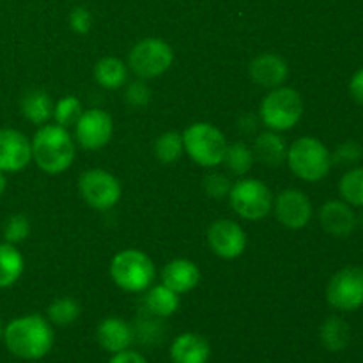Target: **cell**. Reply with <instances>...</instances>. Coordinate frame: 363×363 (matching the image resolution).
Segmentation results:
<instances>
[{
    "instance_id": "e0dca14e",
    "label": "cell",
    "mask_w": 363,
    "mask_h": 363,
    "mask_svg": "<svg viewBox=\"0 0 363 363\" xmlns=\"http://www.w3.org/2000/svg\"><path fill=\"white\" fill-rule=\"evenodd\" d=\"M96 340L108 354L121 353L133 346L135 328L123 318H105L96 328Z\"/></svg>"
},
{
    "instance_id": "e575fe53",
    "label": "cell",
    "mask_w": 363,
    "mask_h": 363,
    "mask_svg": "<svg viewBox=\"0 0 363 363\" xmlns=\"http://www.w3.org/2000/svg\"><path fill=\"white\" fill-rule=\"evenodd\" d=\"M204 186L206 195H209L211 199H216V201H222V199L229 197V191L233 188V183H230L229 177L225 174L220 172H211L204 177Z\"/></svg>"
},
{
    "instance_id": "4fadbf2b",
    "label": "cell",
    "mask_w": 363,
    "mask_h": 363,
    "mask_svg": "<svg viewBox=\"0 0 363 363\" xmlns=\"http://www.w3.org/2000/svg\"><path fill=\"white\" fill-rule=\"evenodd\" d=\"M208 245L216 257L234 261L247 250V233L234 220H216L208 229Z\"/></svg>"
},
{
    "instance_id": "836d02e7",
    "label": "cell",
    "mask_w": 363,
    "mask_h": 363,
    "mask_svg": "<svg viewBox=\"0 0 363 363\" xmlns=\"http://www.w3.org/2000/svg\"><path fill=\"white\" fill-rule=\"evenodd\" d=\"M151 89H149L147 82L142 80V78H137L135 82H130L126 84V94H124V99H126L128 105L131 108H144L151 103Z\"/></svg>"
},
{
    "instance_id": "ab89813d",
    "label": "cell",
    "mask_w": 363,
    "mask_h": 363,
    "mask_svg": "<svg viewBox=\"0 0 363 363\" xmlns=\"http://www.w3.org/2000/svg\"><path fill=\"white\" fill-rule=\"evenodd\" d=\"M2 337H4V323L2 319H0V340H2Z\"/></svg>"
},
{
    "instance_id": "83f0119b",
    "label": "cell",
    "mask_w": 363,
    "mask_h": 363,
    "mask_svg": "<svg viewBox=\"0 0 363 363\" xmlns=\"http://www.w3.org/2000/svg\"><path fill=\"white\" fill-rule=\"evenodd\" d=\"M339 194L351 208H363V167H351L340 177Z\"/></svg>"
},
{
    "instance_id": "ffe728a7",
    "label": "cell",
    "mask_w": 363,
    "mask_h": 363,
    "mask_svg": "<svg viewBox=\"0 0 363 363\" xmlns=\"http://www.w3.org/2000/svg\"><path fill=\"white\" fill-rule=\"evenodd\" d=\"M287 142L284 137L277 131L266 130L264 133H259L257 138L254 140V151L255 160L262 165L269 167V169H277L287 160Z\"/></svg>"
},
{
    "instance_id": "2e32d148",
    "label": "cell",
    "mask_w": 363,
    "mask_h": 363,
    "mask_svg": "<svg viewBox=\"0 0 363 363\" xmlns=\"http://www.w3.org/2000/svg\"><path fill=\"white\" fill-rule=\"evenodd\" d=\"M248 74L259 87L277 89L289 78V64L277 53H261L248 66Z\"/></svg>"
},
{
    "instance_id": "4316f807",
    "label": "cell",
    "mask_w": 363,
    "mask_h": 363,
    "mask_svg": "<svg viewBox=\"0 0 363 363\" xmlns=\"http://www.w3.org/2000/svg\"><path fill=\"white\" fill-rule=\"evenodd\" d=\"M82 315V307L74 298L64 296L57 298L48 305L46 311V319L52 323L53 326H71L78 321Z\"/></svg>"
},
{
    "instance_id": "9a60e30c",
    "label": "cell",
    "mask_w": 363,
    "mask_h": 363,
    "mask_svg": "<svg viewBox=\"0 0 363 363\" xmlns=\"http://www.w3.org/2000/svg\"><path fill=\"white\" fill-rule=\"evenodd\" d=\"M319 223L323 230L333 238H346L357 229L358 216L347 202L328 201L319 208Z\"/></svg>"
},
{
    "instance_id": "ba28073f",
    "label": "cell",
    "mask_w": 363,
    "mask_h": 363,
    "mask_svg": "<svg viewBox=\"0 0 363 363\" xmlns=\"http://www.w3.org/2000/svg\"><path fill=\"white\" fill-rule=\"evenodd\" d=\"M230 208L240 218L248 222L264 220L273 209V194L261 179L240 177L229 191Z\"/></svg>"
},
{
    "instance_id": "1f68e13d",
    "label": "cell",
    "mask_w": 363,
    "mask_h": 363,
    "mask_svg": "<svg viewBox=\"0 0 363 363\" xmlns=\"http://www.w3.org/2000/svg\"><path fill=\"white\" fill-rule=\"evenodd\" d=\"M30 236V220L25 215H13L4 223V241L11 245L23 243Z\"/></svg>"
},
{
    "instance_id": "44dd1931",
    "label": "cell",
    "mask_w": 363,
    "mask_h": 363,
    "mask_svg": "<svg viewBox=\"0 0 363 363\" xmlns=\"http://www.w3.org/2000/svg\"><path fill=\"white\" fill-rule=\"evenodd\" d=\"M53 103L52 96L43 89H30L21 96L20 110L21 116L35 126H45L53 119Z\"/></svg>"
},
{
    "instance_id": "d590c367",
    "label": "cell",
    "mask_w": 363,
    "mask_h": 363,
    "mask_svg": "<svg viewBox=\"0 0 363 363\" xmlns=\"http://www.w3.org/2000/svg\"><path fill=\"white\" fill-rule=\"evenodd\" d=\"M67 21H69V27L74 34L85 35L92 28V13L85 6H77L71 9Z\"/></svg>"
},
{
    "instance_id": "5b68a950",
    "label": "cell",
    "mask_w": 363,
    "mask_h": 363,
    "mask_svg": "<svg viewBox=\"0 0 363 363\" xmlns=\"http://www.w3.org/2000/svg\"><path fill=\"white\" fill-rule=\"evenodd\" d=\"M110 277L119 289L126 293H145L152 286L156 268L152 259L137 248H126L113 255L110 262Z\"/></svg>"
},
{
    "instance_id": "d6a6232c",
    "label": "cell",
    "mask_w": 363,
    "mask_h": 363,
    "mask_svg": "<svg viewBox=\"0 0 363 363\" xmlns=\"http://www.w3.org/2000/svg\"><path fill=\"white\" fill-rule=\"evenodd\" d=\"M363 160V147L358 142L347 140L337 145L335 151L332 152V162L333 165H342V167H357Z\"/></svg>"
},
{
    "instance_id": "4dcf8cb0",
    "label": "cell",
    "mask_w": 363,
    "mask_h": 363,
    "mask_svg": "<svg viewBox=\"0 0 363 363\" xmlns=\"http://www.w3.org/2000/svg\"><path fill=\"white\" fill-rule=\"evenodd\" d=\"M135 328V340H140L144 346H156L163 339V326L160 325V318H155L147 312L145 318L137 321Z\"/></svg>"
},
{
    "instance_id": "3957f363",
    "label": "cell",
    "mask_w": 363,
    "mask_h": 363,
    "mask_svg": "<svg viewBox=\"0 0 363 363\" xmlns=\"http://www.w3.org/2000/svg\"><path fill=\"white\" fill-rule=\"evenodd\" d=\"M287 167L307 183H319L332 170V151L315 137H300L287 147Z\"/></svg>"
},
{
    "instance_id": "484cf974",
    "label": "cell",
    "mask_w": 363,
    "mask_h": 363,
    "mask_svg": "<svg viewBox=\"0 0 363 363\" xmlns=\"http://www.w3.org/2000/svg\"><path fill=\"white\" fill-rule=\"evenodd\" d=\"M223 163H225L230 174H234L238 177H245L250 172L255 163L254 151L245 142H234V144L227 145Z\"/></svg>"
},
{
    "instance_id": "f35d334b",
    "label": "cell",
    "mask_w": 363,
    "mask_h": 363,
    "mask_svg": "<svg viewBox=\"0 0 363 363\" xmlns=\"http://www.w3.org/2000/svg\"><path fill=\"white\" fill-rule=\"evenodd\" d=\"M6 190H7V174L0 170V197L6 194Z\"/></svg>"
},
{
    "instance_id": "52a82bcc",
    "label": "cell",
    "mask_w": 363,
    "mask_h": 363,
    "mask_svg": "<svg viewBox=\"0 0 363 363\" xmlns=\"http://www.w3.org/2000/svg\"><path fill=\"white\" fill-rule=\"evenodd\" d=\"M174 50L165 39L144 38L128 53V69L142 80H152L172 67Z\"/></svg>"
},
{
    "instance_id": "8fae6325",
    "label": "cell",
    "mask_w": 363,
    "mask_h": 363,
    "mask_svg": "<svg viewBox=\"0 0 363 363\" xmlns=\"http://www.w3.org/2000/svg\"><path fill=\"white\" fill-rule=\"evenodd\" d=\"M113 119L101 108L84 110L74 124V142L85 151H99L112 140Z\"/></svg>"
},
{
    "instance_id": "ac0fdd59",
    "label": "cell",
    "mask_w": 363,
    "mask_h": 363,
    "mask_svg": "<svg viewBox=\"0 0 363 363\" xmlns=\"http://www.w3.org/2000/svg\"><path fill=\"white\" fill-rule=\"evenodd\" d=\"M169 354L172 363H209L211 344L201 333L184 332L172 340Z\"/></svg>"
},
{
    "instance_id": "74e56055",
    "label": "cell",
    "mask_w": 363,
    "mask_h": 363,
    "mask_svg": "<svg viewBox=\"0 0 363 363\" xmlns=\"http://www.w3.org/2000/svg\"><path fill=\"white\" fill-rule=\"evenodd\" d=\"M350 94L358 105L363 106V67L357 71L350 80Z\"/></svg>"
},
{
    "instance_id": "d4e9b609",
    "label": "cell",
    "mask_w": 363,
    "mask_h": 363,
    "mask_svg": "<svg viewBox=\"0 0 363 363\" xmlns=\"http://www.w3.org/2000/svg\"><path fill=\"white\" fill-rule=\"evenodd\" d=\"M25 272V259L16 245L0 243V289H9Z\"/></svg>"
},
{
    "instance_id": "5bb4252c",
    "label": "cell",
    "mask_w": 363,
    "mask_h": 363,
    "mask_svg": "<svg viewBox=\"0 0 363 363\" xmlns=\"http://www.w3.org/2000/svg\"><path fill=\"white\" fill-rule=\"evenodd\" d=\"M32 162L30 138L14 128L0 130V170L6 174H18Z\"/></svg>"
},
{
    "instance_id": "603a6c76",
    "label": "cell",
    "mask_w": 363,
    "mask_h": 363,
    "mask_svg": "<svg viewBox=\"0 0 363 363\" xmlns=\"http://www.w3.org/2000/svg\"><path fill=\"white\" fill-rule=\"evenodd\" d=\"M128 64L121 60L119 57H103L94 66V80L99 87L117 91L128 84Z\"/></svg>"
},
{
    "instance_id": "8d00e7d4",
    "label": "cell",
    "mask_w": 363,
    "mask_h": 363,
    "mask_svg": "<svg viewBox=\"0 0 363 363\" xmlns=\"http://www.w3.org/2000/svg\"><path fill=\"white\" fill-rule=\"evenodd\" d=\"M106 363H149V362L144 354L138 353V351L131 350L130 347V350L112 354V357H110V360Z\"/></svg>"
},
{
    "instance_id": "6da1fadb",
    "label": "cell",
    "mask_w": 363,
    "mask_h": 363,
    "mask_svg": "<svg viewBox=\"0 0 363 363\" xmlns=\"http://www.w3.org/2000/svg\"><path fill=\"white\" fill-rule=\"evenodd\" d=\"M4 346L13 357L25 362L43 360L55 346V330L46 318L27 314L4 326Z\"/></svg>"
},
{
    "instance_id": "9c48e42d",
    "label": "cell",
    "mask_w": 363,
    "mask_h": 363,
    "mask_svg": "<svg viewBox=\"0 0 363 363\" xmlns=\"http://www.w3.org/2000/svg\"><path fill=\"white\" fill-rule=\"evenodd\" d=\"M78 194L89 208L108 211L119 204L123 197L121 181L103 169H89L78 179Z\"/></svg>"
},
{
    "instance_id": "7402d4cb",
    "label": "cell",
    "mask_w": 363,
    "mask_h": 363,
    "mask_svg": "<svg viewBox=\"0 0 363 363\" xmlns=\"http://www.w3.org/2000/svg\"><path fill=\"white\" fill-rule=\"evenodd\" d=\"M351 328L346 319L339 315H330L319 326V342L330 353H340L350 346Z\"/></svg>"
},
{
    "instance_id": "277c9868",
    "label": "cell",
    "mask_w": 363,
    "mask_h": 363,
    "mask_svg": "<svg viewBox=\"0 0 363 363\" xmlns=\"http://www.w3.org/2000/svg\"><path fill=\"white\" fill-rule=\"evenodd\" d=\"M303 117V98L293 87L280 85L269 89L259 105V121L266 130L284 133L296 126Z\"/></svg>"
},
{
    "instance_id": "f546056e",
    "label": "cell",
    "mask_w": 363,
    "mask_h": 363,
    "mask_svg": "<svg viewBox=\"0 0 363 363\" xmlns=\"http://www.w3.org/2000/svg\"><path fill=\"white\" fill-rule=\"evenodd\" d=\"M82 112H84V105L77 96H64L53 106V121L59 126L69 130V126H74L80 119Z\"/></svg>"
},
{
    "instance_id": "8992f818",
    "label": "cell",
    "mask_w": 363,
    "mask_h": 363,
    "mask_svg": "<svg viewBox=\"0 0 363 363\" xmlns=\"http://www.w3.org/2000/svg\"><path fill=\"white\" fill-rule=\"evenodd\" d=\"M184 155L204 169H213L223 163L227 138L222 131L209 123H194L183 131Z\"/></svg>"
},
{
    "instance_id": "7a4b0ae2",
    "label": "cell",
    "mask_w": 363,
    "mask_h": 363,
    "mask_svg": "<svg viewBox=\"0 0 363 363\" xmlns=\"http://www.w3.org/2000/svg\"><path fill=\"white\" fill-rule=\"evenodd\" d=\"M32 144V162L45 174L59 176L66 172L77 156V142L67 128L59 124H45L39 126Z\"/></svg>"
},
{
    "instance_id": "7c38bea8",
    "label": "cell",
    "mask_w": 363,
    "mask_h": 363,
    "mask_svg": "<svg viewBox=\"0 0 363 363\" xmlns=\"http://www.w3.org/2000/svg\"><path fill=\"white\" fill-rule=\"evenodd\" d=\"M272 213L286 229L301 230L311 223L314 216V206L305 191L298 188H286L273 197Z\"/></svg>"
},
{
    "instance_id": "cb8c5ba5",
    "label": "cell",
    "mask_w": 363,
    "mask_h": 363,
    "mask_svg": "<svg viewBox=\"0 0 363 363\" xmlns=\"http://www.w3.org/2000/svg\"><path fill=\"white\" fill-rule=\"evenodd\" d=\"M145 293H147L144 300L145 311L151 315H155V318L167 319L179 311V294L174 293L172 289H169L163 284L151 286Z\"/></svg>"
},
{
    "instance_id": "30bf717a",
    "label": "cell",
    "mask_w": 363,
    "mask_h": 363,
    "mask_svg": "<svg viewBox=\"0 0 363 363\" xmlns=\"http://www.w3.org/2000/svg\"><path fill=\"white\" fill-rule=\"evenodd\" d=\"M326 301L339 312H354L363 307V268L346 266L326 286Z\"/></svg>"
},
{
    "instance_id": "d6986e66",
    "label": "cell",
    "mask_w": 363,
    "mask_h": 363,
    "mask_svg": "<svg viewBox=\"0 0 363 363\" xmlns=\"http://www.w3.org/2000/svg\"><path fill=\"white\" fill-rule=\"evenodd\" d=\"M201 268L190 259H174L162 269V284L174 293L188 294L201 284Z\"/></svg>"
},
{
    "instance_id": "f1b7e54d",
    "label": "cell",
    "mask_w": 363,
    "mask_h": 363,
    "mask_svg": "<svg viewBox=\"0 0 363 363\" xmlns=\"http://www.w3.org/2000/svg\"><path fill=\"white\" fill-rule=\"evenodd\" d=\"M184 155L183 135L177 131H165L155 142V156L163 165L176 163Z\"/></svg>"
},
{
    "instance_id": "60d3db41",
    "label": "cell",
    "mask_w": 363,
    "mask_h": 363,
    "mask_svg": "<svg viewBox=\"0 0 363 363\" xmlns=\"http://www.w3.org/2000/svg\"><path fill=\"white\" fill-rule=\"evenodd\" d=\"M358 223H360V225L363 227V215L360 216V218H358Z\"/></svg>"
}]
</instances>
